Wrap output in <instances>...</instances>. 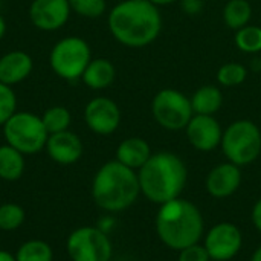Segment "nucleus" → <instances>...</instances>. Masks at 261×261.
Here are the masks:
<instances>
[{
  "mask_svg": "<svg viewBox=\"0 0 261 261\" xmlns=\"http://www.w3.org/2000/svg\"><path fill=\"white\" fill-rule=\"evenodd\" d=\"M112 37L122 46L139 49L151 44L162 31V14L148 0H122L107 17Z\"/></svg>",
  "mask_w": 261,
  "mask_h": 261,
  "instance_id": "obj_1",
  "label": "nucleus"
},
{
  "mask_svg": "<svg viewBox=\"0 0 261 261\" xmlns=\"http://www.w3.org/2000/svg\"><path fill=\"white\" fill-rule=\"evenodd\" d=\"M141 194L156 205L180 197L188 182V168L180 156L171 151L153 153L138 170Z\"/></svg>",
  "mask_w": 261,
  "mask_h": 261,
  "instance_id": "obj_2",
  "label": "nucleus"
},
{
  "mask_svg": "<svg viewBox=\"0 0 261 261\" xmlns=\"http://www.w3.org/2000/svg\"><path fill=\"white\" fill-rule=\"evenodd\" d=\"M205 220L200 210L190 200L174 199L161 205L156 216L159 240L173 251H182L200 242Z\"/></svg>",
  "mask_w": 261,
  "mask_h": 261,
  "instance_id": "obj_3",
  "label": "nucleus"
},
{
  "mask_svg": "<svg viewBox=\"0 0 261 261\" xmlns=\"http://www.w3.org/2000/svg\"><path fill=\"white\" fill-rule=\"evenodd\" d=\"M141 187L138 171L109 161L99 167L92 180V197L106 213H121L130 208L139 197Z\"/></svg>",
  "mask_w": 261,
  "mask_h": 261,
  "instance_id": "obj_4",
  "label": "nucleus"
},
{
  "mask_svg": "<svg viewBox=\"0 0 261 261\" xmlns=\"http://www.w3.org/2000/svg\"><path fill=\"white\" fill-rule=\"evenodd\" d=\"M226 159L239 167L255 162L261 154V130L251 119H237L223 130L220 144Z\"/></svg>",
  "mask_w": 261,
  "mask_h": 261,
  "instance_id": "obj_5",
  "label": "nucleus"
},
{
  "mask_svg": "<svg viewBox=\"0 0 261 261\" xmlns=\"http://www.w3.org/2000/svg\"><path fill=\"white\" fill-rule=\"evenodd\" d=\"M2 130L6 144L24 156L37 154L44 150L49 138L41 116L31 112H15L5 122Z\"/></svg>",
  "mask_w": 261,
  "mask_h": 261,
  "instance_id": "obj_6",
  "label": "nucleus"
},
{
  "mask_svg": "<svg viewBox=\"0 0 261 261\" xmlns=\"http://www.w3.org/2000/svg\"><path fill=\"white\" fill-rule=\"evenodd\" d=\"M90 60L92 49L89 43L78 35H69L58 40L49 54L52 72L58 78L70 83L81 80Z\"/></svg>",
  "mask_w": 261,
  "mask_h": 261,
  "instance_id": "obj_7",
  "label": "nucleus"
},
{
  "mask_svg": "<svg viewBox=\"0 0 261 261\" xmlns=\"http://www.w3.org/2000/svg\"><path fill=\"white\" fill-rule=\"evenodd\" d=\"M151 115L162 128L168 132H179L185 130L194 116V112L190 98L184 92L167 87L153 96Z\"/></svg>",
  "mask_w": 261,
  "mask_h": 261,
  "instance_id": "obj_8",
  "label": "nucleus"
},
{
  "mask_svg": "<svg viewBox=\"0 0 261 261\" xmlns=\"http://www.w3.org/2000/svg\"><path fill=\"white\" fill-rule=\"evenodd\" d=\"M66 252L72 261H110L113 245L98 226H81L69 234Z\"/></svg>",
  "mask_w": 261,
  "mask_h": 261,
  "instance_id": "obj_9",
  "label": "nucleus"
},
{
  "mask_svg": "<svg viewBox=\"0 0 261 261\" xmlns=\"http://www.w3.org/2000/svg\"><path fill=\"white\" fill-rule=\"evenodd\" d=\"M121 119L122 115L119 106L107 96H96L84 107V122L95 135H113L119 128Z\"/></svg>",
  "mask_w": 261,
  "mask_h": 261,
  "instance_id": "obj_10",
  "label": "nucleus"
},
{
  "mask_svg": "<svg viewBox=\"0 0 261 261\" xmlns=\"http://www.w3.org/2000/svg\"><path fill=\"white\" fill-rule=\"evenodd\" d=\"M242 245V231L231 222H222L213 226L203 243L213 261L232 260L240 252Z\"/></svg>",
  "mask_w": 261,
  "mask_h": 261,
  "instance_id": "obj_11",
  "label": "nucleus"
},
{
  "mask_svg": "<svg viewBox=\"0 0 261 261\" xmlns=\"http://www.w3.org/2000/svg\"><path fill=\"white\" fill-rule=\"evenodd\" d=\"M69 0H32L29 5L31 23L44 32L61 29L70 18Z\"/></svg>",
  "mask_w": 261,
  "mask_h": 261,
  "instance_id": "obj_12",
  "label": "nucleus"
},
{
  "mask_svg": "<svg viewBox=\"0 0 261 261\" xmlns=\"http://www.w3.org/2000/svg\"><path fill=\"white\" fill-rule=\"evenodd\" d=\"M185 133L191 147L202 153H210L220 147L223 138L220 122L210 115H194L185 127Z\"/></svg>",
  "mask_w": 261,
  "mask_h": 261,
  "instance_id": "obj_13",
  "label": "nucleus"
},
{
  "mask_svg": "<svg viewBox=\"0 0 261 261\" xmlns=\"http://www.w3.org/2000/svg\"><path fill=\"white\" fill-rule=\"evenodd\" d=\"M44 150L55 164L73 165L81 159L84 153V145L76 133L66 130L49 135Z\"/></svg>",
  "mask_w": 261,
  "mask_h": 261,
  "instance_id": "obj_14",
  "label": "nucleus"
},
{
  "mask_svg": "<svg viewBox=\"0 0 261 261\" xmlns=\"http://www.w3.org/2000/svg\"><path fill=\"white\" fill-rule=\"evenodd\" d=\"M242 185V170L232 162H223L216 165L206 176L205 187L210 196L216 199H225L232 196Z\"/></svg>",
  "mask_w": 261,
  "mask_h": 261,
  "instance_id": "obj_15",
  "label": "nucleus"
},
{
  "mask_svg": "<svg viewBox=\"0 0 261 261\" xmlns=\"http://www.w3.org/2000/svg\"><path fill=\"white\" fill-rule=\"evenodd\" d=\"M34 70V60L28 52L9 50L0 57V83L15 86L23 83Z\"/></svg>",
  "mask_w": 261,
  "mask_h": 261,
  "instance_id": "obj_16",
  "label": "nucleus"
},
{
  "mask_svg": "<svg viewBox=\"0 0 261 261\" xmlns=\"http://www.w3.org/2000/svg\"><path fill=\"white\" fill-rule=\"evenodd\" d=\"M150 144L138 136L125 138L116 148V161L122 165L138 171L151 158Z\"/></svg>",
  "mask_w": 261,
  "mask_h": 261,
  "instance_id": "obj_17",
  "label": "nucleus"
},
{
  "mask_svg": "<svg viewBox=\"0 0 261 261\" xmlns=\"http://www.w3.org/2000/svg\"><path fill=\"white\" fill-rule=\"evenodd\" d=\"M116 67L109 58H92L81 81L92 90H104L115 83Z\"/></svg>",
  "mask_w": 261,
  "mask_h": 261,
  "instance_id": "obj_18",
  "label": "nucleus"
},
{
  "mask_svg": "<svg viewBox=\"0 0 261 261\" xmlns=\"http://www.w3.org/2000/svg\"><path fill=\"white\" fill-rule=\"evenodd\" d=\"M190 101L194 115L214 116L223 106V93L217 86L205 84L190 96Z\"/></svg>",
  "mask_w": 261,
  "mask_h": 261,
  "instance_id": "obj_19",
  "label": "nucleus"
},
{
  "mask_svg": "<svg viewBox=\"0 0 261 261\" xmlns=\"http://www.w3.org/2000/svg\"><path fill=\"white\" fill-rule=\"evenodd\" d=\"M24 154L14 147L3 144L0 145V179L6 182L18 180L24 173Z\"/></svg>",
  "mask_w": 261,
  "mask_h": 261,
  "instance_id": "obj_20",
  "label": "nucleus"
},
{
  "mask_svg": "<svg viewBox=\"0 0 261 261\" xmlns=\"http://www.w3.org/2000/svg\"><path fill=\"white\" fill-rule=\"evenodd\" d=\"M223 21L232 29L239 31L251 23L252 20V5L249 0H228L223 6Z\"/></svg>",
  "mask_w": 261,
  "mask_h": 261,
  "instance_id": "obj_21",
  "label": "nucleus"
},
{
  "mask_svg": "<svg viewBox=\"0 0 261 261\" xmlns=\"http://www.w3.org/2000/svg\"><path fill=\"white\" fill-rule=\"evenodd\" d=\"M14 257L15 261H54V249L47 242L32 239L20 245Z\"/></svg>",
  "mask_w": 261,
  "mask_h": 261,
  "instance_id": "obj_22",
  "label": "nucleus"
},
{
  "mask_svg": "<svg viewBox=\"0 0 261 261\" xmlns=\"http://www.w3.org/2000/svg\"><path fill=\"white\" fill-rule=\"evenodd\" d=\"M41 121L49 135L60 133L69 130L72 124V115L67 107L64 106H52L46 109L41 115Z\"/></svg>",
  "mask_w": 261,
  "mask_h": 261,
  "instance_id": "obj_23",
  "label": "nucleus"
},
{
  "mask_svg": "<svg viewBox=\"0 0 261 261\" xmlns=\"http://www.w3.org/2000/svg\"><path fill=\"white\" fill-rule=\"evenodd\" d=\"M236 46L243 54H260L261 52V26L246 24L245 28L236 31Z\"/></svg>",
  "mask_w": 261,
  "mask_h": 261,
  "instance_id": "obj_24",
  "label": "nucleus"
},
{
  "mask_svg": "<svg viewBox=\"0 0 261 261\" xmlns=\"http://www.w3.org/2000/svg\"><path fill=\"white\" fill-rule=\"evenodd\" d=\"M217 83L222 87H239L242 86L248 78V69L236 61L225 63L217 70Z\"/></svg>",
  "mask_w": 261,
  "mask_h": 261,
  "instance_id": "obj_25",
  "label": "nucleus"
},
{
  "mask_svg": "<svg viewBox=\"0 0 261 261\" xmlns=\"http://www.w3.org/2000/svg\"><path fill=\"white\" fill-rule=\"evenodd\" d=\"M26 219L24 210L18 203H3L0 205V231L11 232L23 226Z\"/></svg>",
  "mask_w": 261,
  "mask_h": 261,
  "instance_id": "obj_26",
  "label": "nucleus"
},
{
  "mask_svg": "<svg viewBox=\"0 0 261 261\" xmlns=\"http://www.w3.org/2000/svg\"><path fill=\"white\" fill-rule=\"evenodd\" d=\"M72 12L84 18H99L107 11L106 0H69Z\"/></svg>",
  "mask_w": 261,
  "mask_h": 261,
  "instance_id": "obj_27",
  "label": "nucleus"
},
{
  "mask_svg": "<svg viewBox=\"0 0 261 261\" xmlns=\"http://www.w3.org/2000/svg\"><path fill=\"white\" fill-rule=\"evenodd\" d=\"M17 112V95L11 86L0 83V127Z\"/></svg>",
  "mask_w": 261,
  "mask_h": 261,
  "instance_id": "obj_28",
  "label": "nucleus"
},
{
  "mask_svg": "<svg viewBox=\"0 0 261 261\" xmlns=\"http://www.w3.org/2000/svg\"><path fill=\"white\" fill-rule=\"evenodd\" d=\"M179 261H213L203 245H191L179 251Z\"/></svg>",
  "mask_w": 261,
  "mask_h": 261,
  "instance_id": "obj_29",
  "label": "nucleus"
},
{
  "mask_svg": "<svg viewBox=\"0 0 261 261\" xmlns=\"http://www.w3.org/2000/svg\"><path fill=\"white\" fill-rule=\"evenodd\" d=\"M182 11L188 15H196L203 8V0H180Z\"/></svg>",
  "mask_w": 261,
  "mask_h": 261,
  "instance_id": "obj_30",
  "label": "nucleus"
},
{
  "mask_svg": "<svg viewBox=\"0 0 261 261\" xmlns=\"http://www.w3.org/2000/svg\"><path fill=\"white\" fill-rule=\"evenodd\" d=\"M252 223L255 226V229L261 232V197L255 202L254 208H252Z\"/></svg>",
  "mask_w": 261,
  "mask_h": 261,
  "instance_id": "obj_31",
  "label": "nucleus"
},
{
  "mask_svg": "<svg viewBox=\"0 0 261 261\" xmlns=\"http://www.w3.org/2000/svg\"><path fill=\"white\" fill-rule=\"evenodd\" d=\"M112 225H113V220H112L110 217H104V219H101V220H99V223H98V228L107 234V232L112 229Z\"/></svg>",
  "mask_w": 261,
  "mask_h": 261,
  "instance_id": "obj_32",
  "label": "nucleus"
},
{
  "mask_svg": "<svg viewBox=\"0 0 261 261\" xmlns=\"http://www.w3.org/2000/svg\"><path fill=\"white\" fill-rule=\"evenodd\" d=\"M0 261H15L14 254L5 251V249H0Z\"/></svg>",
  "mask_w": 261,
  "mask_h": 261,
  "instance_id": "obj_33",
  "label": "nucleus"
},
{
  "mask_svg": "<svg viewBox=\"0 0 261 261\" xmlns=\"http://www.w3.org/2000/svg\"><path fill=\"white\" fill-rule=\"evenodd\" d=\"M148 2H151L153 5H156L159 8V6H170V5L176 3L177 0H148Z\"/></svg>",
  "mask_w": 261,
  "mask_h": 261,
  "instance_id": "obj_34",
  "label": "nucleus"
},
{
  "mask_svg": "<svg viewBox=\"0 0 261 261\" xmlns=\"http://www.w3.org/2000/svg\"><path fill=\"white\" fill-rule=\"evenodd\" d=\"M6 29H8V26H6V20H5V17L0 14V40L6 35Z\"/></svg>",
  "mask_w": 261,
  "mask_h": 261,
  "instance_id": "obj_35",
  "label": "nucleus"
},
{
  "mask_svg": "<svg viewBox=\"0 0 261 261\" xmlns=\"http://www.w3.org/2000/svg\"><path fill=\"white\" fill-rule=\"evenodd\" d=\"M251 261H261V246H258V248L255 249V252L252 254Z\"/></svg>",
  "mask_w": 261,
  "mask_h": 261,
  "instance_id": "obj_36",
  "label": "nucleus"
},
{
  "mask_svg": "<svg viewBox=\"0 0 261 261\" xmlns=\"http://www.w3.org/2000/svg\"><path fill=\"white\" fill-rule=\"evenodd\" d=\"M0 6H2V0H0Z\"/></svg>",
  "mask_w": 261,
  "mask_h": 261,
  "instance_id": "obj_37",
  "label": "nucleus"
}]
</instances>
